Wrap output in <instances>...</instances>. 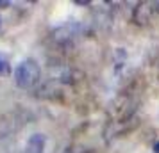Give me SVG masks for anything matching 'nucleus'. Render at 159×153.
Listing matches in <instances>:
<instances>
[{"label":"nucleus","mask_w":159,"mask_h":153,"mask_svg":"<svg viewBox=\"0 0 159 153\" xmlns=\"http://www.w3.org/2000/svg\"><path fill=\"white\" fill-rule=\"evenodd\" d=\"M39 80V68L32 59L22 61L16 66L15 70V82L18 87L22 89H30L32 86H36Z\"/></svg>","instance_id":"f257e3e1"},{"label":"nucleus","mask_w":159,"mask_h":153,"mask_svg":"<svg viewBox=\"0 0 159 153\" xmlns=\"http://www.w3.org/2000/svg\"><path fill=\"white\" fill-rule=\"evenodd\" d=\"M150 6H154V4H150V2H141V4H138V7L134 9V22L139 23V25L148 22L152 11H154V7H150Z\"/></svg>","instance_id":"f03ea898"},{"label":"nucleus","mask_w":159,"mask_h":153,"mask_svg":"<svg viewBox=\"0 0 159 153\" xmlns=\"http://www.w3.org/2000/svg\"><path fill=\"white\" fill-rule=\"evenodd\" d=\"M45 150V135L43 134H32L30 139L25 144V151L23 153H43Z\"/></svg>","instance_id":"7ed1b4c3"},{"label":"nucleus","mask_w":159,"mask_h":153,"mask_svg":"<svg viewBox=\"0 0 159 153\" xmlns=\"http://www.w3.org/2000/svg\"><path fill=\"white\" fill-rule=\"evenodd\" d=\"M65 153H86V148H82V146H75V148H68Z\"/></svg>","instance_id":"20e7f679"},{"label":"nucleus","mask_w":159,"mask_h":153,"mask_svg":"<svg viewBox=\"0 0 159 153\" xmlns=\"http://www.w3.org/2000/svg\"><path fill=\"white\" fill-rule=\"evenodd\" d=\"M4 68H6V62H4V59L0 57V73L4 71Z\"/></svg>","instance_id":"39448f33"},{"label":"nucleus","mask_w":159,"mask_h":153,"mask_svg":"<svg viewBox=\"0 0 159 153\" xmlns=\"http://www.w3.org/2000/svg\"><path fill=\"white\" fill-rule=\"evenodd\" d=\"M154 153H159V141L154 142Z\"/></svg>","instance_id":"423d86ee"}]
</instances>
